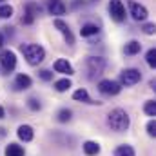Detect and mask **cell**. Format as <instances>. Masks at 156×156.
<instances>
[{
	"label": "cell",
	"mask_w": 156,
	"mask_h": 156,
	"mask_svg": "<svg viewBox=\"0 0 156 156\" xmlns=\"http://www.w3.org/2000/svg\"><path fill=\"white\" fill-rule=\"evenodd\" d=\"M129 115L123 111V109H113L109 115H107V125L115 131V133H123L129 129Z\"/></svg>",
	"instance_id": "cell-1"
},
{
	"label": "cell",
	"mask_w": 156,
	"mask_h": 156,
	"mask_svg": "<svg viewBox=\"0 0 156 156\" xmlns=\"http://www.w3.org/2000/svg\"><path fill=\"white\" fill-rule=\"evenodd\" d=\"M22 53H24V58L27 60L29 66H38L44 62L45 58V51L44 47L38 44H27V45H22Z\"/></svg>",
	"instance_id": "cell-2"
},
{
	"label": "cell",
	"mask_w": 156,
	"mask_h": 156,
	"mask_svg": "<svg viewBox=\"0 0 156 156\" xmlns=\"http://www.w3.org/2000/svg\"><path fill=\"white\" fill-rule=\"evenodd\" d=\"M85 66H87V71H89V78H93V76H98V75L104 73L105 60L100 58V56H89L87 62H85Z\"/></svg>",
	"instance_id": "cell-3"
},
{
	"label": "cell",
	"mask_w": 156,
	"mask_h": 156,
	"mask_svg": "<svg viewBox=\"0 0 156 156\" xmlns=\"http://www.w3.org/2000/svg\"><path fill=\"white\" fill-rule=\"evenodd\" d=\"M142 80V73L138 71V69H123L122 73H120V85H127V87H131V85H134V83H138Z\"/></svg>",
	"instance_id": "cell-4"
},
{
	"label": "cell",
	"mask_w": 156,
	"mask_h": 156,
	"mask_svg": "<svg viewBox=\"0 0 156 156\" xmlns=\"http://www.w3.org/2000/svg\"><path fill=\"white\" fill-rule=\"evenodd\" d=\"M98 91L102 94H105V96H115V94H118L122 91V85H120V82H116V80H100Z\"/></svg>",
	"instance_id": "cell-5"
},
{
	"label": "cell",
	"mask_w": 156,
	"mask_h": 156,
	"mask_svg": "<svg viewBox=\"0 0 156 156\" xmlns=\"http://www.w3.org/2000/svg\"><path fill=\"white\" fill-rule=\"evenodd\" d=\"M0 64H2V69L5 73H11L16 67V55L11 49H4L0 53Z\"/></svg>",
	"instance_id": "cell-6"
},
{
	"label": "cell",
	"mask_w": 156,
	"mask_h": 156,
	"mask_svg": "<svg viewBox=\"0 0 156 156\" xmlns=\"http://www.w3.org/2000/svg\"><path fill=\"white\" fill-rule=\"evenodd\" d=\"M109 15L118 24L125 20V5L122 4V0H111L109 2Z\"/></svg>",
	"instance_id": "cell-7"
},
{
	"label": "cell",
	"mask_w": 156,
	"mask_h": 156,
	"mask_svg": "<svg viewBox=\"0 0 156 156\" xmlns=\"http://www.w3.org/2000/svg\"><path fill=\"white\" fill-rule=\"evenodd\" d=\"M55 27L62 33V37H64V40H66V44H69V45H73L75 44V37H73V33H71V29H69V26L64 22V20H60V18H56L55 22Z\"/></svg>",
	"instance_id": "cell-8"
},
{
	"label": "cell",
	"mask_w": 156,
	"mask_h": 156,
	"mask_svg": "<svg viewBox=\"0 0 156 156\" xmlns=\"http://www.w3.org/2000/svg\"><path fill=\"white\" fill-rule=\"evenodd\" d=\"M131 16L136 20V22H140V20H145L147 16H149V11H147V7L145 5H142V4H138V2H131Z\"/></svg>",
	"instance_id": "cell-9"
},
{
	"label": "cell",
	"mask_w": 156,
	"mask_h": 156,
	"mask_svg": "<svg viewBox=\"0 0 156 156\" xmlns=\"http://www.w3.org/2000/svg\"><path fill=\"white\" fill-rule=\"evenodd\" d=\"M53 69L56 71V73H62V75H73L75 73V69H73V66L66 60V58H58L55 64H53Z\"/></svg>",
	"instance_id": "cell-10"
},
{
	"label": "cell",
	"mask_w": 156,
	"mask_h": 156,
	"mask_svg": "<svg viewBox=\"0 0 156 156\" xmlns=\"http://www.w3.org/2000/svg\"><path fill=\"white\" fill-rule=\"evenodd\" d=\"M16 134H18V138H20L22 142H31L33 136H35V131H33L31 125H20L18 131H16Z\"/></svg>",
	"instance_id": "cell-11"
},
{
	"label": "cell",
	"mask_w": 156,
	"mask_h": 156,
	"mask_svg": "<svg viewBox=\"0 0 156 156\" xmlns=\"http://www.w3.org/2000/svg\"><path fill=\"white\" fill-rule=\"evenodd\" d=\"M31 83H33V80L27 76V75H24V73L15 78V89H18V91H26V89H29Z\"/></svg>",
	"instance_id": "cell-12"
},
{
	"label": "cell",
	"mask_w": 156,
	"mask_h": 156,
	"mask_svg": "<svg viewBox=\"0 0 156 156\" xmlns=\"http://www.w3.org/2000/svg\"><path fill=\"white\" fill-rule=\"evenodd\" d=\"M140 49H142V44H140L138 40H131V42H127V44H125L123 53H125L127 56H133V55L140 53Z\"/></svg>",
	"instance_id": "cell-13"
},
{
	"label": "cell",
	"mask_w": 156,
	"mask_h": 156,
	"mask_svg": "<svg viewBox=\"0 0 156 156\" xmlns=\"http://www.w3.org/2000/svg\"><path fill=\"white\" fill-rule=\"evenodd\" d=\"M4 154L5 156H26V153H24V147H22V145H18V144H9V145L5 147Z\"/></svg>",
	"instance_id": "cell-14"
},
{
	"label": "cell",
	"mask_w": 156,
	"mask_h": 156,
	"mask_svg": "<svg viewBox=\"0 0 156 156\" xmlns=\"http://www.w3.org/2000/svg\"><path fill=\"white\" fill-rule=\"evenodd\" d=\"M49 13H51V15H56V16L64 15V13H66V4L60 2V0H53V2L49 4Z\"/></svg>",
	"instance_id": "cell-15"
},
{
	"label": "cell",
	"mask_w": 156,
	"mask_h": 156,
	"mask_svg": "<svg viewBox=\"0 0 156 156\" xmlns=\"http://www.w3.org/2000/svg\"><path fill=\"white\" fill-rule=\"evenodd\" d=\"M98 26L96 24H83L82 29H80V35L82 37H93V35H98Z\"/></svg>",
	"instance_id": "cell-16"
},
{
	"label": "cell",
	"mask_w": 156,
	"mask_h": 156,
	"mask_svg": "<svg viewBox=\"0 0 156 156\" xmlns=\"http://www.w3.org/2000/svg\"><path fill=\"white\" fill-rule=\"evenodd\" d=\"M83 153H85L87 156L98 154V153H100V145H98L96 142H91V140H89V142L83 144Z\"/></svg>",
	"instance_id": "cell-17"
},
{
	"label": "cell",
	"mask_w": 156,
	"mask_h": 156,
	"mask_svg": "<svg viewBox=\"0 0 156 156\" xmlns=\"http://www.w3.org/2000/svg\"><path fill=\"white\" fill-rule=\"evenodd\" d=\"M73 98L76 100V102H85V104H96V102H93L91 98H89V93L85 91V89H78L73 93Z\"/></svg>",
	"instance_id": "cell-18"
},
{
	"label": "cell",
	"mask_w": 156,
	"mask_h": 156,
	"mask_svg": "<svg viewBox=\"0 0 156 156\" xmlns=\"http://www.w3.org/2000/svg\"><path fill=\"white\" fill-rule=\"evenodd\" d=\"M40 13H42V7H40L38 4H35V2L26 4V15H31L33 18H37Z\"/></svg>",
	"instance_id": "cell-19"
},
{
	"label": "cell",
	"mask_w": 156,
	"mask_h": 156,
	"mask_svg": "<svg viewBox=\"0 0 156 156\" xmlns=\"http://www.w3.org/2000/svg\"><path fill=\"white\" fill-rule=\"evenodd\" d=\"M115 156H136V154H134V149L131 145H120L115 151Z\"/></svg>",
	"instance_id": "cell-20"
},
{
	"label": "cell",
	"mask_w": 156,
	"mask_h": 156,
	"mask_svg": "<svg viewBox=\"0 0 156 156\" xmlns=\"http://www.w3.org/2000/svg\"><path fill=\"white\" fill-rule=\"evenodd\" d=\"M71 87V80L69 78H62V80H56L55 82V89L58 91V93H64V91H67Z\"/></svg>",
	"instance_id": "cell-21"
},
{
	"label": "cell",
	"mask_w": 156,
	"mask_h": 156,
	"mask_svg": "<svg viewBox=\"0 0 156 156\" xmlns=\"http://www.w3.org/2000/svg\"><path fill=\"white\" fill-rule=\"evenodd\" d=\"M13 16V7L9 4H0V18H11Z\"/></svg>",
	"instance_id": "cell-22"
},
{
	"label": "cell",
	"mask_w": 156,
	"mask_h": 156,
	"mask_svg": "<svg viewBox=\"0 0 156 156\" xmlns=\"http://www.w3.org/2000/svg\"><path fill=\"white\" fill-rule=\"evenodd\" d=\"M144 111H145V115H147V116H156V102H154V100L145 102Z\"/></svg>",
	"instance_id": "cell-23"
},
{
	"label": "cell",
	"mask_w": 156,
	"mask_h": 156,
	"mask_svg": "<svg viewBox=\"0 0 156 156\" xmlns=\"http://www.w3.org/2000/svg\"><path fill=\"white\" fill-rule=\"evenodd\" d=\"M145 60H147V66L154 69V67H156V49H149V51H147Z\"/></svg>",
	"instance_id": "cell-24"
},
{
	"label": "cell",
	"mask_w": 156,
	"mask_h": 156,
	"mask_svg": "<svg viewBox=\"0 0 156 156\" xmlns=\"http://www.w3.org/2000/svg\"><path fill=\"white\" fill-rule=\"evenodd\" d=\"M71 115H73V113H71L69 109H60L58 115H56V120L62 122V123H64V122H69V120H71Z\"/></svg>",
	"instance_id": "cell-25"
},
{
	"label": "cell",
	"mask_w": 156,
	"mask_h": 156,
	"mask_svg": "<svg viewBox=\"0 0 156 156\" xmlns=\"http://www.w3.org/2000/svg\"><path fill=\"white\" fill-rule=\"evenodd\" d=\"M27 107H29L31 111H40V109H42V104H40L37 98H29V100H27Z\"/></svg>",
	"instance_id": "cell-26"
},
{
	"label": "cell",
	"mask_w": 156,
	"mask_h": 156,
	"mask_svg": "<svg viewBox=\"0 0 156 156\" xmlns=\"http://www.w3.org/2000/svg\"><path fill=\"white\" fill-rule=\"evenodd\" d=\"M38 76L44 80V82H49V80H53V73L51 71H47V69H42L38 73Z\"/></svg>",
	"instance_id": "cell-27"
},
{
	"label": "cell",
	"mask_w": 156,
	"mask_h": 156,
	"mask_svg": "<svg viewBox=\"0 0 156 156\" xmlns=\"http://www.w3.org/2000/svg\"><path fill=\"white\" fill-rule=\"evenodd\" d=\"M147 134H149V136H154V134H156V123H154V120H151V122L147 123Z\"/></svg>",
	"instance_id": "cell-28"
},
{
	"label": "cell",
	"mask_w": 156,
	"mask_h": 156,
	"mask_svg": "<svg viewBox=\"0 0 156 156\" xmlns=\"http://www.w3.org/2000/svg\"><path fill=\"white\" fill-rule=\"evenodd\" d=\"M154 24H145V26H144V33H145V35H153V33H154Z\"/></svg>",
	"instance_id": "cell-29"
},
{
	"label": "cell",
	"mask_w": 156,
	"mask_h": 156,
	"mask_svg": "<svg viewBox=\"0 0 156 156\" xmlns=\"http://www.w3.org/2000/svg\"><path fill=\"white\" fill-rule=\"evenodd\" d=\"M33 22H35V18H33L31 15H24V16H22V24H26V26H31Z\"/></svg>",
	"instance_id": "cell-30"
},
{
	"label": "cell",
	"mask_w": 156,
	"mask_h": 156,
	"mask_svg": "<svg viewBox=\"0 0 156 156\" xmlns=\"http://www.w3.org/2000/svg\"><path fill=\"white\" fill-rule=\"evenodd\" d=\"M4 40H5V38H4V33H2V31H0V47H2V45H4Z\"/></svg>",
	"instance_id": "cell-31"
},
{
	"label": "cell",
	"mask_w": 156,
	"mask_h": 156,
	"mask_svg": "<svg viewBox=\"0 0 156 156\" xmlns=\"http://www.w3.org/2000/svg\"><path fill=\"white\" fill-rule=\"evenodd\" d=\"M5 116V111H4V107H0V118Z\"/></svg>",
	"instance_id": "cell-32"
},
{
	"label": "cell",
	"mask_w": 156,
	"mask_h": 156,
	"mask_svg": "<svg viewBox=\"0 0 156 156\" xmlns=\"http://www.w3.org/2000/svg\"><path fill=\"white\" fill-rule=\"evenodd\" d=\"M0 2H4V0H0Z\"/></svg>",
	"instance_id": "cell-33"
}]
</instances>
